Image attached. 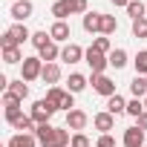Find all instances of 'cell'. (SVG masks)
<instances>
[{
  "label": "cell",
  "instance_id": "cell-1",
  "mask_svg": "<svg viewBox=\"0 0 147 147\" xmlns=\"http://www.w3.org/2000/svg\"><path fill=\"white\" fill-rule=\"evenodd\" d=\"M40 147H69L72 136H69V127H52V124H40L35 130Z\"/></svg>",
  "mask_w": 147,
  "mask_h": 147
},
{
  "label": "cell",
  "instance_id": "cell-2",
  "mask_svg": "<svg viewBox=\"0 0 147 147\" xmlns=\"http://www.w3.org/2000/svg\"><path fill=\"white\" fill-rule=\"evenodd\" d=\"M46 101H49L55 110H66V113L75 110V98H72V92H66V90H61V87H49V90H46Z\"/></svg>",
  "mask_w": 147,
  "mask_h": 147
},
{
  "label": "cell",
  "instance_id": "cell-3",
  "mask_svg": "<svg viewBox=\"0 0 147 147\" xmlns=\"http://www.w3.org/2000/svg\"><path fill=\"white\" fill-rule=\"evenodd\" d=\"M26 40H32V32H29L23 23H15V26L6 29L3 38H0V46L9 49V46H20V43H26Z\"/></svg>",
  "mask_w": 147,
  "mask_h": 147
},
{
  "label": "cell",
  "instance_id": "cell-4",
  "mask_svg": "<svg viewBox=\"0 0 147 147\" xmlns=\"http://www.w3.org/2000/svg\"><path fill=\"white\" fill-rule=\"evenodd\" d=\"M55 113H58V110H55L46 98H40V101H35V104H32V113H29V115H32V121L40 127V124H49V118H52Z\"/></svg>",
  "mask_w": 147,
  "mask_h": 147
},
{
  "label": "cell",
  "instance_id": "cell-5",
  "mask_svg": "<svg viewBox=\"0 0 147 147\" xmlns=\"http://www.w3.org/2000/svg\"><path fill=\"white\" fill-rule=\"evenodd\" d=\"M84 61L90 63L92 75H104V69H107V63H110V55H104V52H95V49L90 46V49H87V55H84Z\"/></svg>",
  "mask_w": 147,
  "mask_h": 147
},
{
  "label": "cell",
  "instance_id": "cell-6",
  "mask_svg": "<svg viewBox=\"0 0 147 147\" xmlns=\"http://www.w3.org/2000/svg\"><path fill=\"white\" fill-rule=\"evenodd\" d=\"M40 75H43V61L40 58H26L23 61V69H20V78L29 84V81L40 78Z\"/></svg>",
  "mask_w": 147,
  "mask_h": 147
},
{
  "label": "cell",
  "instance_id": "cell-7",
  "mask_svg": "<svg viewBox=\"0 0 147 147\" xmlns=\"http://www.w3.org/2000/svg\"><path fill=\"white\" fill-rule=\"evenodd\" d=\"M90 81H92V90H95L98 95H104V98H113V95H115V81H113V78H107V75H92Z\"/></svg>",
  "mask_w": 147,
  "mask_h": 147
},
{
  "label": "cell",
  "instance_id": "cell-8",
  "mask_svg": "<svg viewBox=\"0 0 147 147\" xmlns=\"http://www.w3.org/2000/svg\"><path fill=\"white\" fill-rule=\"evenodd\" d=\"M92 124H95V130H98L101 136H107V133L115 127V115H113V113H95V115H92Z\"/></svg>",
  "mask_w": 147,
  "mask_h": 147
},
{
  "label": "cell",
  "instance_id": "cell-9",
  "mask_svg": "<svg viewBox=\"0 0 147 147\" xmlns=\"http://www.w3.org/2000/svg\"><path fill=\"white\" fill-rule=\"evenodd\" d=\"M32 12H35V6H32V0H18V3L12 6V12H9V15H12V18H15L18 23H23L26 18H32Z\"/></svg>",
  "mask_w": 147,
  "mask_h": 147
},
{
  "label": "cell",
  "instance_id": "cell-10",
  "mask_svg": "<svg viewBox=\"0 0 147 147\" xmlns=\"http://www.w3.org/2000/svg\"><path fill=\"white\" fill-rule=\"evenodd\" d=\"M124 147H144V130L138 124L124 130Z\"/></svg>",
  "mask_w": 147,
  "mask_h": 147
},
{
  "label": "cell",
  "instance_id": "cell-11",
  "mask_svg": "<svg viewBox=\"0 0 147 147\" xmlns=\"http://www.w3.org/2000/svg\"><path fill=\"white\" fill-rule=\"evenodd\" d=\"M84 55H87V49H81L78 43H66L61 49V61H66V63H78Z\"/></svg>",
  "mask_w": 147,
  "mask_h": 147
},
{
  "label": "cell",
  "instance_id": "cell-12",
  "mask_svg": "<svg viewBox=\"0 0 147 147\" xmlns=\"http://www.w3.org/2000/svg\"><path fill=\"white\" fill-rule=\"evenodd\" d=\"M87 121H90V115H87L84 110H72V113H66V127H69V130H84Z\"/></svg>",
  "mask_w": 147,
  "mask_h": 147
},
{
  "label": "cell",
  "instance_id": "cell-13",
  "mask_svg": "<svg viewBox=\"0 0 147 147\" xmlns=\"http://www.w3.org/2000/svg\"><path fill=\"white\" fill-rule=\"evenodd\" d=\"M49 35H52V40H55V43L69 40V23H66V20H55V23H52V29H49Z\"/></svg>",
  "mask_w": 147,
  "mask_h": 147
},
{
  "label": "cell",
  "instance_id": "cell-14",
  "mask_svg": "<svg viewBox=\"0 0 147 147\" xmlns=\"http://www.w3.org/2000/svg\"><path fill=\"white\" fill-rule=\"evenodd\" d=\"M38 144V136L35 133H15L9 138V147H35Z\"/></svg>",
  "mask_w": 147,
  "mask_h": 147
},
{
  "label": "cell",
  "instance_id": "cell-15",
  "mask_svg": "<svg viewBox=\"0 0 147 147\" xmlns=\"http://www.w3.org/2000/svg\"><path fill=\"white\" fill-rule=\"evenodd\" d=\"M43 84H49V87H55L58 81H61V66L58 63H43Z\"/></svg>",
  "mask_w": 147,
  "mask_h": 147
},
{
  "label": "cell",
  "instance_id": "cell-16",
  "mask_svg": "<svg viewBox=\"0 0 147 147\" xmlns=\"http://www.w3.org/2000/svg\"><path fill=\"white\" fill-rule=\"evenodd\" d=\"M84 29H87L90 35L101 32V12H87V15H84Z\"/></svg>",
  "mask_w": 147,
  "mask_h": 147
},
{
  "label": "cell",
  "instance_id": "cell-17",
  "mask_svg": "<svg viewBox=\"0 0 147 147\" xmlns=\"http://www.w3.org/2000/svg\"><path fill=\"white\" fill-rule=\"evenodd\" d=\"M38 58H40V61H43V63H55V61H58V58H61V49H58V43H55V40H52V43H49V46H43V49H40V52H38Z\"/></svg>",
  "mask_w": 147,
  "mask_h": 147
},
{
  "label": "cell",
  "instance_id": "cell-18",
  "mask_svg": "<svg viewBox=\"0 0 147 147\" xmlns=\"http://www.w3.org/2000/svg\"><path fill=\"white\" fill-rule=\"evenodd\" d=\"M130 92H133V98H147V78L144 75H136L130 81Z\"/></svg>",
  "mask_w": 147,
  "mask_h": 147
},
{
  "label": "cell",
  "instance_id": "cell-19",
  "mask_svg": "<svg viewBox=\"0 0 147 147\" xmlns=\"http://www.w3.org/2000/svg\"><path fill=\"white\" fill-rule=\"evenodd\" d=\"M107 113H113V115H121V113H127V101L115 92L113 98H107Z\"/></svg>",
  "mask_w": 147,
  "mask_h": 147
},
{
  "label": "cell",
  "instance_id": "cell-20",
  "mask_svg": "<svg viewBox=\"0 0 147 147\" xmlns=\"http://www.w3.org/2000/svg\"><path fill=\"white\" fill-rule=\"evenodd\" d=\"M6 92L18 95L20 101H23V98H29V87H26V81H23V78H18V81H9V90H6Z\"/></svg>",
  "mask_w": 147,
  "mask_h": 147
},
{
  "label": "cell",
  "instance_id": "cell-21",
  "mask_svg": "<svg viewBox=\"0 0 147 147\" xmlns=\"http://www.w3.org/2000/svg\"><path fill=\"white\" fill-rule=\"evenodd\" d=\"M127 15H130L133 20H141V18H147V6L141 3V0H130V6H127Z\"/></svg>",
  "mask_w": 147,
  "mask_h": 147
},
{
  "label": "cell",
  "instance_id": "cell-22",
  "mask_svg": "<svg viewBox=\"0 0 147 147\" xmlns=\"http://www.w3.org/2000/svg\"><path fill=\"white\" fill-rule=\"evenodd\" d=\"M49 43H52V35H49L46 29H40V32H32V46H35L38 52H40L43 46H49Z\"/></svg>",
  "mask_w": 147,
  "mask_h": 147
},
{
  "label": "cell",
  "instance_id": "cell-23",
  "mask_svg": "<svg viewBox=\"0 0 147 147\" xmlns=\"http://www.w3.org/2000/svg\"><path fill=\"white\" fill-rule=\"evenodd\" d=\"M49 12H52L55 20H66V18H69V6H66V0H55Z\"/></svg>",
  "mask_w": 147,
  "mask_h": 147
},
{
  "label": "cell",
  "instance_id": "cell-24",
  "mask_svg": "<svg viewBox=\"0 0 147 147\" xmlns=\"http://www.w3.org/2000/svg\"><path fill=\"white\" fill-rule=\"evenodd\" d=\"M3 61H6V63H23L26 58H23V52H20L18 46H9V49H3Z\"/></svg>",
  "mask_w": 147,
  "mask_h": 147
},
{
  "label": "cell",
  "instance_id": "cell-25",
  "mask_svg": "<svg viewBox=\"0 0 147 147\" xmlns=\"http://www.w3.org/2000/svg\"><path fill=\"white\" fill-rule=\"evenodd\" d=\"M110 66L124 69V66H127V52H124V49H113V52H110Z\"/></svg>",
  "mask_w": 147,
  "mask_h": 147
},
{
  "label": "cell",
  "instance_id": "cell-26",
  "mask_svg": "<svg viewBox=\"0 0 147 147\" xmlns=\"http://www.w3.org/2000/svg\"><path fill=\"white\" fill-rule=\"evenodd\" d=\"M87 87V78L81 75V72H72V75H69V92H81Z\"/></svg>",
  "mask_w": 147,
  "mask_h": 147
},
{
  "label": "cell",
  "instance_id": "cell-27",
  "mask_svg": "<svg viewBox=\"0 0 147 147\" xmlns=\"http://www.w3.org/2000/svg\"><path fill=\"white\" fill-rule=\"evenodd\" d=\"M115 29H118L115 18H113V15H101V35H107V38H110Z\"/></svg>",
  "mask_w": 147,
  "mask_h": 147
},
{
  "label": "cell",
  "instance_id": "cell-28",
  "mask_svg": "<svg viewBox=\"0 0 147 147\" xmlns=\"http://www.w3.org/2000/svg\"><path fill=\"white\" fill-rule=\"evenodd\" d=\"M133 66H136V75H147V49L133 58Z\"/></svg>",
  "mask_w": 147,
  "mask_h": 147
},
{
  "label": "cell",
  "instance_id": "cell-29",
  "mask_svg": "<svg viewBox=\"0 0 147 147\" xmlns=\"http://www.w3.org/2000/svg\"><path fill=\"white\" fill-rule=\"evenodd\" d=\"M92 49H95V52L110 55V52H113V43H110V38H107V35H101V38H95V40H92Z\"/></svg>",
  "mask_w": 147,
  "mask_h": 147
},
{
  "label": "cell",
  "instance_id": "cell-30",
  "mask_svg": "<svg viewBox=\"0 0 147 147\" xmlns=\"http://www.w3.org/2000/svg\"><path fill=\"white\" fill-rule=\"evenodd\" d=\"M144 110H147V107H144V101H141V98H133V101L127 104V115H133V118H138Z\"/></svg>",
  "mask_w": 147,
  "mask_h": 147
},
{
  "label": "cell",
  "instance_id": "cell-31",
  "mask_svg": "<svg viewBox=\"0 0 147 147\" xmlns=\"http://www.w3.org/2000/svg\"><path fill=\"white\" fill-rule=\"evenodd\" d=\"M69 15H87V0H66Z\"/></svg>",
  "mask_w": 147,
  "mask_h": 147
},
{
  "label": "cell",
  "instance_id": "cell-32",
  "mask_svg": "<svg viewBox=\"0 0 147 147\" xmlns=\"http://www.w3.org/2000/svg\"><path fill=\"white\" fill-rule=\"evenodd\" d=\"M133 38H144V40H147V18L133 20Z\"/></svg>",
  "mask_w": 147,
  "mask_h": 147
},
{
  "label": "cell",
  "instance_id": "cell-33",
  "mask_svg": "<svg viewBox=\"0 0 147 147\" xmlns=\"http://www.w3.org/2000/svg\"><path fill=\"white\" fill-rule=\"evenodd\" d=\"M20 118H23V110H20V107H12V110H6V121H9L12 127H15Z\"/></svg>",
  "mask_w": 147,
  "mask_h": 147
},
{
  "label": "cell",
  "instance_id": "cell-34",
  "mask_svg": "<svg viewBox=\"0 0 147 147\" xmlns=\"http://www.w3.org/2000/svg\"><path fill=\"white\" fill-rule=\"evenodd\" d=\"M20 104H23V101H20L18 95H12V92H3V107H6V110H12V107H20Z\"/></svg>",
  "mask_w": 147,
  "mask_h": 147
},
{
  "label": "cell",
  "instance_id": "cell-35",
  "mask_svg": "<svg viewBox=\"0 0 147 147\" xmlns=\"http://www.w3.org/2000/svg\"><path fill=\"white\" fill-rule=\"evenodd\" d=\"M69 147H90V138H87L84 133H75L72 141H69Z\"/></svg>",
  "mask_w": 147,
  "mask_h": 147
},
{
  "label": "cell",
  "instance_id": "cell-36",
  "mask_svg": "<svg viewBox=\"0 0 147 147\" xmlns=\"http://www.w3.org/2000/svg\"><path fill=\"white\" fill-rule=\"evenodd\" d=\"M95 147H115V138H113V136L107 133V136H101V138L95 141Z\"/></svg>",
  "mask_w": 147,
  "mask_h": 147
},
{
  "label": "cell",
  "instance_id": "cell-37",
  "mask_svg": "<svg viewBox=\"0 0 147 147\" xmlns=\"http://www.w3.org/2000/svg\"><path fill=\"white\" fill-rule=\"evenodd\" d=\"M136 124H138V127H141V130L147 133V110H144V113H141V115L136 118Z\"/></svg>",
  "mask_w": 147,
  "mask_h": 147
},
{
  "label": "cell",
  "instance_id": "cell-38",
  "mask_svg": "<svg viewBox=\"0 0 147 147\" xmlns=\"http://www.w3.org/2000/svg\"><path fill=\"white\" fill-rule=\"evenodd\" d=\"M113 6H124V9H127V6H130V0H113Z\"/></svg>",
  "mask_w": 147,
  "mask_h": 147
},
{
  "label": "cell",
  "instance_id": "cell-39",
  "mask_svg": "<svg viewBox=\"0 0 147 147\" xmlns=\"http://www.w3.org/2000/svg\"><path fill=\"white\" fill-rule=\"evenodd\" d=\"M144 107H147V98H144Z\"/></svg>",
  "mask_w": 147,
  "mask_h": 147
},
{
  "label": "cell",
  "instance_id": "cell-40",
  "mask_svg": "<svg viewBox=\"0 0 147 147\" xmlns=\"http://www.w3.org/2000/svg\"><path fill=\"white\" fill-rule=\"evenodd\" d=\"M15 3H18V0H15Z\"/></svg>",
  "mask_w": 147,
  "mask_h": 147
},
{
  "label": "cell",
  "instance_id": "cell-41",
  "mask_svg": "<svg viewBox=\"0 0 147 147\" xmlns=\"http://www.w3.org/2000/svg\"><path fill=\"white\" fill-rule=\"evenodd\" d=\"M144 78H147V75H144Z\"/></svg>",
  "mask_w": 147,
  "mask_h": 147
},
{
  "label": "cell",
  "instance_id": "cell-42",
  "mask_svg": "<svg viewBox=\"0 0 147 147\" xmlns=\"http://www.w3.org/2000/svg\"><path fill=\"white\" fill-rule=\"evenodd\" d=\"M144 147H147V144H144Z\"/></svg>",
  "mask_w": 147,
  "mask_h": 147
}]
</instances>
